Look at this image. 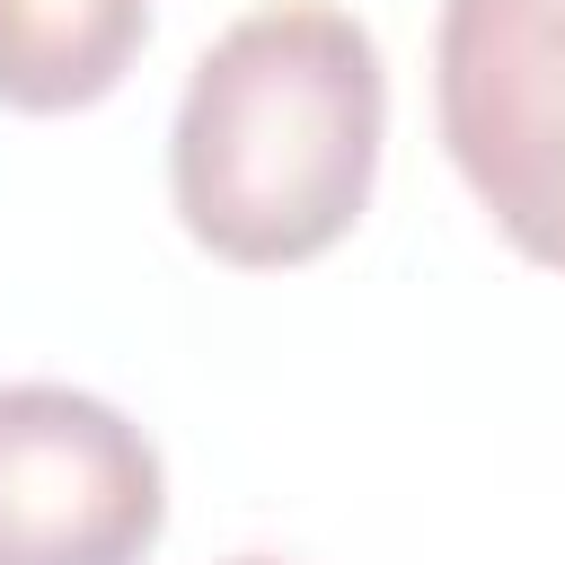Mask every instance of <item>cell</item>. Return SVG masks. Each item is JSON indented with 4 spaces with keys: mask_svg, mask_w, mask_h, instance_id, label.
Segmentation results:
<instances>
[{
    "mask_svg": "<svg viewBox=\"0 0 565 565\" xmlns=\"http://www.w3.org/2000/svg\"><path fill=\"white\" fill-rule=\"evenodd\" d=\"M388 71L353 9L265 0L221 26L177 97L168 194L221 265L327 256L380 177Z\"/></svg>",
    "mask_w": 565,
    "mask_h": 565,
    "instance_id": "obj_1",
    "label": "cell"
},
{
    "mask_svg": "<svg viewBox=\"0 0 565 565\" xmlns=\"http://www.w3.org/2000/svg\"><path fill=\"white\" fill-rule=\"evenodd\" d=\"M433 115L494 230L565 274V0H441Z\"/></svg>",
    "mask_w": 565,
    "mask_h": 565,
    "instance_id": "obj_2",
    "label": "cell"
},
{
    "mask_svg": "<svg viewBox=\"0 0 565 565\" xmlns=\"http://www.w3.org/2000/svg\"><path fill=\"white\" fill-rule=\"evenodd\" d=\"M168 521L150 433L62 380L0 388V565H141Z\"/></svg>",
    "mask_w": 565,
    "mask_h": 565,
    "instance_id": "obj_3",
    "label": "cell"
},
{
    "mask_svg": "<svg viewBox=\"0 0 565 565\" xmlns=\"http://www.w3.org/2000/svg\"><path fill=\"white\" fill-rule=\"evenodd\" d=\"M150 35V0H0V106H97Z\"/></svg>",
    "mask_w": 565,
    "mask_h": 565,
    "instance_id": "obj_4",
    "label": "cell"
},
{
    "mask_svg": "<svg viewBox=\"0 0 565 565\" xmlns=\"http://www.w3.org/2000/svg\"><path fill=\"white\" fill-rule=\"evenodd\" d=\"M230 565H282V556H230Z\"/></svg>",
    "mask_w": 565,
    "mask_h": 565,
    "instance_id": "obj_5",
    "label": "cell"
}]
</instances>
